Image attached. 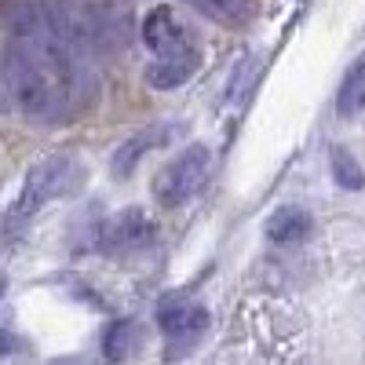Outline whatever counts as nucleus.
<instances>
[{"instance_id": "nucleus-11", "label": "nucleus", "mask_w": 365, "mask_h": 365, "mask_svg": "<svg viewBox=\"0 0 365 365\" xmlns=\"http://www.w3.org/2000/svg\"><path fill=\"white\" fill-rule=\"evenodd\" d=\"M336 113L344 120L365 113V55L354 58V66L347 70V77H344V84L336 91Z\"/></svg>"}, {"instance_id": "nucleus-1", "label": "nucleus", "mask_w": 365, "mask_h": 365, "mask_svg": "<svg viewBox=\"0 0 365 365\" xmlns=\"http://www.w3.org/2000/svg\"><path fill=\"white\" fill-rule=\"evenodd\" d=\"M84 63V55L55 37H11L0 58V77L26 120L58 125L91 106L96 81Z\"/></svg>"}, {"instance_id": "nucleus-7", "label": "nucleus", "mask_w": 365, "mask_h": 365, "mask_svg": "<svg viewBox=\"0 0 365 365\" xmlns=\"http://www.w3.org/2000/svg\"><path fill=\"white\" fill-rule=\"evenodd\" d=\"M208 322H212L208 307L197 299L172 296V299H161V307H158V329L168 340H197V336H205Z\"/></svg>"}, {"instance_id": "nucleus-9", "label": "nucleus", "mask_w": 365, "mask_h": 365, "mask_svg": "<svg viewBox=\"0 0 365 365\" xmlns=\"http://www.w3.org/2000/svg\"><path fill=\"white\" fill-rule=\"evenodd\" d=\"M314 230V220L307 208H296V205H282L274 208L267 223H263V234L267 241H274V245H299V241H307Z\"/></svg>"}, {"instance_id": "nucleus-5", "label": "nucleus", "mask_w": 365, "mask_h": 365, "mask_svg": "<svg viewBox=\"0 0 365 365\" xmlns=\"http://www.w3.org/2000/svg\"><path fill=\"white\" fill-rule=\"evenodd\" d=\"M179 128H182V120H154V125L132 132V135L110 154V175H113V179H128V175L146 161V154L165 150V146L179 135Z\"/></svg>"}, {"instance_id": "nucleus-10", "label": "nucleus", "mask_w": 365, "mask_h": 365, "mask_svg": "<svg viewBox=\"0 0 365 365\" xmlns=\"http://www.w3.org/2000/svg\"><path fill=\"white\" fill-rule=\"evenodd\" d=\"M187 4L197 11V15H205L208 22H216V26H245L249 19H252V11H256V4L252 0H187Z\"/></svg>"}, {"instance_id": "nucleus-3", "label": "nucleus", "mask_w": 365, "mask_h": 365, "mask_svg": "<svg viewBox=\"0 0 365 365\" xmlns=\"http://www.w3.org/2000/svg\"><path fill=\"white\" fill-rule=\"evenodd\" d=\"M212 172V146L190 143L154 175V197L161 208H182L194 197H201L205 182Z\"/></svg>"}, {"instance_id": "nucleus-12", "label": "nucleus", "mask_w": 365, "mask_h": 365, "mask_svg": "<svg viewBox=\"0 0 365 365\" xmlns=\"http://www.w3.org/2000/svg\"><path fill=\"white\" fill-rule=\"evenodd\" d=\"M135 347H139V325L132 318H117V322L106 325V332H103V358L125 361V358L135 354Z\"/></svg>"}, {"instance_id": "nucleus-4", "label": "nucleus", "mask_w": 365, "mask_h": 365, "mask_svg": "<svg viewBox=\"0 0 365 365\" xmlns=\"http://www.w3.org/2000/svg\"><path fill=\"white\" fill-rule=\"evenodd\" d=\"M158 241V223L146 208L132 205V208H120L106 223L96 227L91 234V245L106 256H128V252H143Z\"/></svg>"}, {"instance_id": "nucleus-2", "label": "nucleus", "mask_w": 365, "mask_h": 365, "mask_svg": "<svg viewBox=\"0 0 365 365\" xmlns=\"http://www.w3.org/2000/svg\"><path fill=\"white\" fill-rule=\"evenodd\" d=\"M73 172H77V165H73L70 154H48L29 168L19 197L11 201L8 216H4V237H15L19 230H26L29 220H34L48 201L66 194V187L73 182Z\"/></svg>"}, {"instance_id": "nucleus-6", "label": "nucleus", "mask_w": 365, "mask_h": 365, "mask_svg": "<svg viewBox=\"0 0 365 365\" xmlns=\"http://www.w3.org/2000/svg\"><path fill=\"white\" fill-rule=\"evenodd\" d=\"M139 41L150 55H172V51H187L194 48L190 26L182 22V15L172 4H154L143 22H139Z\"/></svg>"}, {"instance_id": "nucleus-16", "label": "nucleus", "mask_w": 365, "mask_h": 365, "mask_svg": "<svg viewBox=\"0 0 365 365\" xmlns=\"http://www.w3.org/2000/svg\"><path fill=\"white\" fill-rule=\"evenodd\" d=\"M8 96V88H4V77H0V99H4Z\"/></svg>"}, {"instance_id": "nucleus-8", "label": "nucleus", "mask_w": 365, "mask_h": 365, "mask_svg": "<svg viewBox=\"0 0 365 365\" xmlns=\"http://www.w3.org/2000/svg\"><path fill=\"white\" fill-rule=\"evenodd\" d=\"M201 66V55L194 48L187 51H172V55H154V63L143 70V81L154 91H175L182 84H190Z\"/></svg>"}, {"instance_id": "nucleus-13", "label": "nucleus", "mask_w": 365, "mask_h": 365, "mask_svg": "<svg viewBox=\"0 0 365 365\" xmlns=\"http://www.w3.org/2000/svg\"><path fill=\"white\" fill-rule=\"evenodd\" d=\"M329 158H332L329 168H332V179H336V187H344V190H361V187H365V172H361V165L354 161L351 150L332 146V154H329Z\"/></svg>"}, {"instance_id": "nucleus-14", "label": "nucleus", "mask_w": 365, "mask_h": 365, "mask_svg": "<svg viewBox=\"0 0 365 365\" xmlns=\"http://www.w3.org/2000/svg\"><path fill=\"white\" fill-rule=\"evenodd\" d=\"M15 351H19V340L11 336L8 329H0V358H11Z\"/></svg>"}, {"instance_id": "nucleus-15", "label": "nucleus", "mask_w": 365, "mask_h": 365, "mask_svg": "<svg viewBox=\"0 0 365 365\" xmlns=\"http://www.w3.org/2000/svg\"><path fill=\"white\" fill-rule=\"evenodd\" d=\"M4 292H8V282H4V278H0V299H4Z\"/></svg>"}]
</instances>
